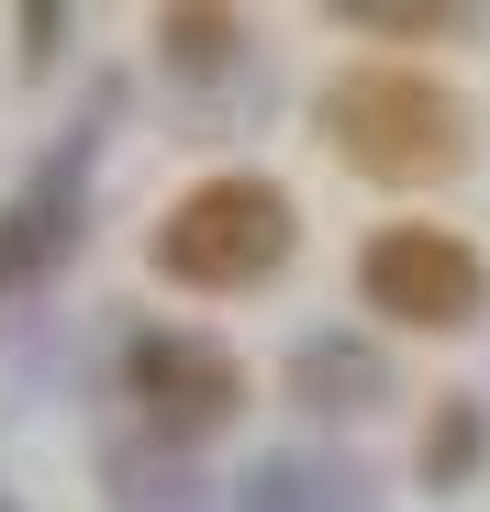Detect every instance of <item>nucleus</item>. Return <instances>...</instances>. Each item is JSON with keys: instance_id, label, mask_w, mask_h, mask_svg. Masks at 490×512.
<instances>
[{"instance_id": "1", "label": "nucleus", "mask_w": 490, "mask_h": 512, "mask_svg": "<svg viewBox=\"0 0 490 512\" xmlns=\"http://www.w3.org/2000/svg\"><path fill=\"white\" fill-rule=\"evenodd\" d=\"M168 256L179 279H245L257 256H279V201L268 190H201L179 223H168Z\"/></svg>"}, {"instance_id": "2", "label": "nucleus", "mask_w": 490, "mask_h": 512, "mask_svg": "<svg viewBox=\"0 0 490 512\" xmlns=\"http://www.w3.org/2000/svg\"><path fill=\"white\" fill-rule=\"evenodd\" d=\"M368 279H379V301H413V323H457L479 301V268L457 245H435V234H390Z\"/></svg>"}]
</instances>
